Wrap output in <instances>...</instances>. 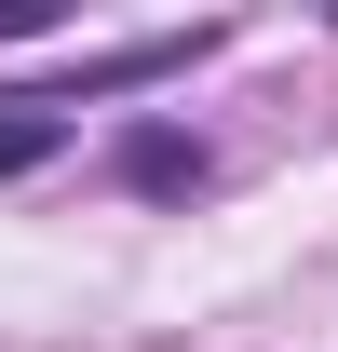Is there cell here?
<instances>
[{"label":"cell","instance_id":"cell-3","mask_svg":"<svg viewBox=\"0 0 338 352\" xmlns=\"http://www.w3.org/2000/svg\"><path fill=\"white\" fill-rule=\"evenodd\" d=\"M54 149H68V109H54V95H14V109H0V176L54 163Z\"/></svg>","mask_w":338,"mask_h":352},{"label":"cell","instance_id":"cell-2","mask_svg":"<svg viewBox=\"0 0 338 352\" xmlns=\"http://www.w3.org/2000/svg\"><path fill=\"white\" fill-rule=\"evenodd\" d=\"M216 28H163V41H122V54H82V95H122V82H163V68H190Z\"/></svg>","mask_w":338,"mask_h":352},{"label":"cell","instance_id":"cell-1","mask_svg":"<svg viewBox=\"0 0 338 352\" xmlns=\"http://www.w3.org/2000/svg\"><path fill=\"white\" fill-rule=\"evenodd\" d=\"M122 190H203V135L135 122V135H122Z\"/></svg>","mask_w":338,"mask_h":352}]
</instances>
